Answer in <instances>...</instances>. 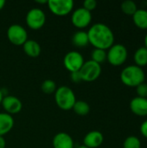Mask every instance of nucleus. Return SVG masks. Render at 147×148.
<instances>
[{"mask_svg": "<svg viewBox=\"0 0 147 148\" xmlns=\"http://www.w3.org/2000/svg\"><path fill=\"white\" fill-rule=\"evenodd\" d=\"M89 43L94 49L107 50L114 44V35L113 30L106 24L98 23L90 27L88 31Z\"/></svg>", "mask_w": 147, "mask_h": 148, "instance_id": "f257e3e1", "label": "nucleus"}, {"mask_svg": "<svg viewBox=\"0 0 147 148\" xmlns=\"http://www.w3.org/2000/svg\"><path fill=\"white\" fill-rule=\"evenodd\" d=\"M146 74L142 68L136 65H129L126 67L120 73V80L123 84L127 87L136 88L139 84L145 82Z\"/></svg>", "mask_w": 147, "mask_h": 148, "instance_id": "f03ea898", "label": "nucleus"}, {"mask_svg": "<svg viewBox=\"0 0 147 148\" xmlns=\"http://www.w3.org/2000/svg\"><path fill=\"white\" fill-rule=\"evenodd\" d=\"M55 101L56 105L62 110L68 111L73 108L76 102L74 91L68 86H61L55 92Z\"/></svg>", "mask_w": 147, "mask_h": 148, "instance_id": "7ed1b4c3", "label": "nucleus"}, {"mask_svg": "<svg viewBox=\"0 0 147 148\" xmlns=\"http://www.w3.org/2000/svg\"><path fill=\"white\" fill-rule=\"evenodd\" d=\"M127 56V49L123 44L116 43L108 49V51L107 52V60L111 65L118 67L125 63Z\"/></svg>", "mask_w": 147, "mask_h": 148, "instance_id": "20e7f679", "label": "nucleus"}, {"mask_svg": "<svg viewBox=\"0 0 147 148\" xmlns=\"http://www.w3.org/2000/svg\"><path fill=\"white\" fill-rule=\"evenodd\" d=\"M27 26L33 29L38 30L43 27L46 22V15L44 11L39 8H34L27 12L25 17Z\"/></svg>", "mask_w": 147, "mask_h": 148, "instance_id": "39448f33", "label": "nucleus"}, {"mask_svg": "<svg viewBox=\"0 0 147 148\" xmlns=\"http://www.w3.org/2000/svg\"><path fill=\"white\" fill-rule=\"evenodd\" d=\"M49 10L57 16H65L70 14L74 9L73 0H48Z\"/></svg>", "mask_w": 147, "mask_h": 148, "instance_id": "423d86ee", "label": "nucleus"}, {"mask_svg": "<svg viewBox=\"0 0 147 148\" xmlns=\"http://www.w3.org/2000/svg\"><path fill=\"white\" fill-rule=\"evenodd\" d=\"M79 72L81 74L82 82H94L101 75V66L95 62L89 60L84 62Z\"/></svg>", "mask_w": 147, "mask_h": 148, "instance_id": "0eeeda50", "label": "nucleus"}, {"mask_svg": "<svg viewBox=\"0 0 147 148\" xmlns=\"http://www.w3.org/2000/svg\"><path fill=\"white\" fill-rule=\"evenodd\" d=\"M7 37L12 44L22 46L28 40V33L22 25L12 24L7 29Z\"/></svg>", "mask_w": 147, "mask_h": 148, "instance_id": "6e6552de", "label": "nucleus"}, {"mask_svg": "<svg viewBox=\"0 0 147 148\" xmlns=\"http://www.w3.org/2000/svg\"><path fill=\"white\" fill-rule=\"evenodd\" d=\"M85 61L83 56L75 50L68 52L63 58V65L67 70L70 73L80 71Z\"/></svg>", "mask_w": 147, "mask_h": 148, "instance_id": "1a4fd4ad", "label": "nucleus"}, {"mask_svg": "<svg viewBox=\"0 0 147 148\" xmlns=\"http://www.w3.org/2000/svg\"><path fill=\"white\" fill-rule=\"evenodd\" d=\"M92 21V14L90 11L85 10L83 7L76 9L71 16V22L73 25L80 29L87 28Z\"/></svg>", "mask_w": 147, "mask_h": 148, "instance_id": "9d476101", "label": "nucleus"}, {"mask_svg": "<svg viewBox=\"0 0 147 148\" xmlns=\"http://www.w3.org/2000/svg\"><path fill=\"white\" fill-rule=\"evenodd\" d=\"M1 105L3 110L5 111V113L10 115L20 113L23 108L22 101H20V99H18L14 95L3 96Z\"/></svg>", "mask_w": 147, "mask_h": 148, "instance_id": "9b49d317", "label": "nucleus"}, {"mask_svg": "<svg viewBox=\"0 0 147 148\" xmlns=\"http://www.w3.org/2000/svg\"><path fill=\"white\" fill-rule=\"evenodd\" d=\"M104 140V136L103 134L97 130L90 131L88 132L84 139H83V143L85 147L88 148H98L101 146Z\"/></svg>", "mask_w": 147, "mask_h": 148, "instance_id": "f8f14e48", "label": "nucleus"}, {"mask_svg": "<svg viewBox=\"0 0 147 148\" xmlns=\"http://www.w3.org/2000/svg\"><path fill=\"white\" fill-rule=\"evenodd\" d=\"M52 145L54 148H74L75 147L73 138L64 132H60L54 136Z\"/></svg>", "mask_w": 147, "mask_h": 148, "instance_id": "ddd939ff", "label": "nucleus"}, {"mask_svg": "<svg viewBox=\"0 0 147 148\" xmlns=\"http://www.w3.org/2000/svg\"><path fill=\"white\" fill-rule=\"evenodd\" d=\"M130 109L138 116H147V98L134 97L130 102Z\"/></svg>", "mask_w": 147, "mask_h": 148, "instance_id": "4468645a", "label": "nucleus"}, {"mask_svg": "<svg viewBox=\"0 0 147 148\" xmlns=\"http://www.w3.org/2000/svg\"><path fill=\"white\" fill-rule=\"evenodd\" d=\"M14 127V119L12 115L4 113H0V136H4L11 131Z\"/></svg>", "mask_w": 147, "mask_h": 148, "instance_id": "2eb2a0df", "label": "nucleus"}, {"mask_svg": "<svg viewBox=\"0 0 147 148\" xmlns=\"http://www.w3.org/2000/svg\"><path fill=\"white\" fill-rule=\"evenodd\" d=\"M23 48L24 53L28 56L32 57V58L38 57L42 52L40 44L36 41L32 40V39H28L25 42V43L23 45Z\"/></svg>", "mask_w": 147, "mask_h": 148, "instance_id": "dca6fc26", "label": "nucleus"}, {"mask_svg": "<svg viewBox=\"0 0 147 148\" xmlns=\"http://www.w3.org/2000/svg\"><path fill=\"white\" fill-rule=\"evenodd\" d=\"M133 23L141 29H147V10L145 9H138L133 15Z\"/></svg>", "mask_w": 147, "mask_h": 148, "instance_id": "f3484780", "label": "nucleus"}, {"mask_svg": "<svg viewBox=\"0 0 147 148\" xmlns=\"http://www.w3.org/2000/svg\"><path fill=\"white\" fill-rule=\"evenodd\" d=\"M72 42L76 47H86L88 44H89L88 32L81 29L75 32V34L72 36Z\"/></svg>", "mask_w": 147, "mask_h": 148, "instance_id": "a211bd4d", "label": "nucleus"}, {"mask_svg": "<svg viewBox=\"0 0 147 148\" xmlns=\"http://www.w3.org/2000/svg\"><path fill=\"white\" fill-rule=\"evenodd\" d=\"M133 60L135 62V65L138 67H145L147 65V49L144 47L139 48L134 55H133Z\"/></svg>", "mask_w": 147, "mask_h": 148, "instance_id": "6ab92c4d", "label": "nucleus"}, {"mask_svg": "<svg viewBox=\"0 0 147 148\" xmlns=\"http://www.w3.org/2000/svg\"><path fill=\"white\" fill-rule=\"evenodd\" d=\"M74 112L81 116H85L90 112V106L84 101H76L73 108Z\"/></svg>", "mask_w": 147, "mask_h": 148, "instance_id": "aec40b11", "label": "nucleus"}, {"mask_svg": "<svg viewBox=\"0 0 147 148\" xmlns=\"http://www.w3.org/2000/svg\"><path fill=\"white\" fill-rule=\"evenodd\" d=\"M121 10L127 16H132L137 11L138 7H137V3L133 1V0H126L124 2H122L121 5H120Z\"/></svg>", "mask_w": 147, "mask_h": 148, "instance_id": "412c9836", "label": "nucleus"}, {"mask_svg": "<svg viewBox=\"0 0 147 148\" xmlns=\"http://www.w3.org/2000/svg\"><path fill=\"white\" fill-rule=\"evenodd\" d=\"M91 60L95 62L98 64H101L105 62L107 60V51L104 49H94L92 53H91Z\"/></svg>", "mask_w": 147, "mask_h": 148, "instance_id": "4be33fe9", "label": "nucleus"}, {"mask_svg": "<svg viewBox=\"0 0 147 148\" xmlns=\"http://www.w3.org/2000/svg\"><path fill=\"white\" fill-rule=\"evenodd\" d=\"M41 89L43 93H45L47 95L53 94L57 89L56 83L53 80H50V79L45 80L44 82H42V83L41 85Z\"/></svg>", "mask_w": 147, "mask_h": 148, "instance_id": "5701e85b", "label": "nucleus"}, {"mask_svg": "<svg viewBox=\"0 0 147 148\" xmlns=\"http://www.w3.org/2000/svg\"><path fill=\"white\" fill-rule=\"evenodd\" d=\"M123 148H141V142L136 136H128L124 141Z\"/></svg>", "mask_w": 147, "mask_h": 148, "instance_id": "b1692460", "label": "nucleus"}, {"mask_svg": "<svg viewBox=\"0 0 147 148\" xmlns=\"http://www.w3.org/2000/svg\"><path fill=\"white\" fill-rule=\"evenodd\" d=\"M137 95L139 97L141 98H147V83H141L136 87Z\"/></svg>", "mask_w": 147, "mask_h": 148, "instance_id": "393cba45", "label": "nucleus"}, {"mask_svg": "<svg viewBox=\"0 0 147 148\" xmlns=\"http://www.w3.org/2000/svg\"><path fill=\"white\" fill-rule=\"evenodd\" d=\"M97 6V2L95 0H86L83 2V8L88 11L94 10Z\"/></svg>", "mask_w": 147, "mask_h": 148, "instance_id": "a878e982", "label": "nucleus"}, {"mask_svg": "<svg viewBox=\"0 0 147 148\" xmlns=\"http://www.w3.org/2000/svg\"><path fill=\"white\" fill-rule=\"evenodd\" d=\"M70 79H71V81H72L74 83H80V82H82L81 74H80L79 71L70 73Z\"/></svg>", "mask_w": 147, "mask_h": 148, "instance_id": "bb28decb", "label": "nucleus"}, {"mask_svg": "<svg viewBox=\"0 0 147 148\" xmlns=\"http://www.w3.org/2000/svg\"><path fill=\"white\" fill-rule=\"evenodd\" d=\"M140 133L145 138L147 139V120L145 121L144 122H142V124L140 126Z\"/></svg>", "mask_w": 147, "mask_h": 148, "instance_id": "cd10ccee", "label": "nucleus"}, {"mask_svg": "<svg viewBox=\"0 0 147 148\" xmlns=\"http://www.w3.org/2000/svg\"><path fill=\"white\" fill-rule=\"evenodd\" d=\"M6 146V141L3 136H0V148H5Z\"/></svg>", "mask_w": 147, "mask_h": 148, "instance_id": "c85d7f7f", "label": "nucleus"}, {"mask_svg": "<svg viewBox=\"0 0 147 148\" xmlns=\"http://www.w3.org/2000/svg\"><path fill=\"white\" fill-rule=\"evenodd\" d=\"M5 3H6V2L4 0H0V10L4 7Z\"/></svg>", "mask_w": 147, "mask_h": 148, "instance_id": "c756f323", "label": "nucleus"}, {"mask_svg": "<svg viewBox=\"0 0 147 148\" xmlns=\"http://www.w3.org/2000/svg\"><path fill=\"white\" fill-rule=\"evenodd\" d=\"M3 91L0 89V105H1V103H2V101H3Z\"/></svg>", "mask_w": 147, "mask_h": 148, "instance_id": "7c9ffc66", "label": "nucleus"}, {"mask_svg": "<svg viewBox=\"0 0 147 148\" xmlns=\"http://www.w3.org/2000/svg\"><path fill=\"white\" fill-rule=\"evenodd\" d=\"M36 3H41V4H42V3H48V0H43V1H36Z\"/></svg>", "mask_w": 147, "mask_h": 148, "instance_id": "2f4dec72", "label": "nucleus"}, {"mask_svg": "<svg viewBox=\"0 0 147 148\" xmlns=\"http://www.w3.org/2000/svg\"><path fill=\"white\" fill-rule=\"evenodd\" d=\"M145 47L147 49V34L145 36Z\"/></svg>", "mask_w": 147, "mask_h": 148, "instance_id": "473e14b6", "label": "nucleus"}, {"mask_svg": "<svg viewBox=\"0 0 147 148\" xmlns=\"http://www.w3.org/2000/svg\"><path fill=\"white\" fill-rule=\"evenodd\" d=\"M77 148H88V147H85V146H80V147H78Z\"/></svg>", "mask_w": 147, "mask_h": 148, "instance_id": "72a5a7b5", "label": "nucleus"}]
</instances>
